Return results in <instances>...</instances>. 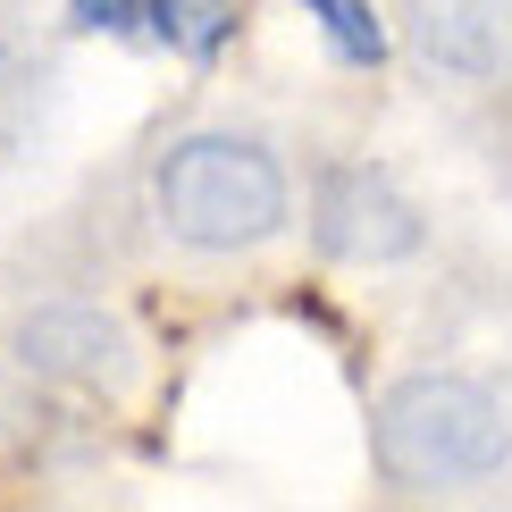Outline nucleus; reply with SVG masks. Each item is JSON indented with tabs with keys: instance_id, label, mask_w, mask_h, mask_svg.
<instances>
[{
	"instance_id": "f257e3e1",
	"label": "nucleus",
	"mask_w": 512,
	"mask_h": 512,
	"mask_svg": "<svg viewBox=\"0 0 512 512\" xmlns=\"http://www.w3.org/2000/svg\"><path fill=\"white\" fill-rule=\"evenodd\" d=\"M370 454L387 487H462V479H496L512 437L487 387L420 370L403 387H387V403L370 420Z\"/></svg>"
},
{
	"instance_id": "f03ea898",
	"label": "nucleus",
	"mask_w": 512,
	"mask_h": 512,
	"mask_svg": "<svg viewBox=\"0 0 512 512\" xmlns=\"http://www.w3.org/2000/svg\"><path fill=\"white\" fill-rule=\"evenodd\" d=\"M160 219L194 252H236L286 227V168L244 135H194L160 160Z\"/></svg>"
},
{
	"instance_id": "7ed1b4c3",
	"label": "nucleus",
	"mask_w": 512,
	"mask_h": 512,
	"mask_svg": "<svg viewBox=\"0 0 512 512\" xmlns=\"http://www.w3.org/2000/svg\"><path fill=\"white\" fill-rule=\"evenodd\" d=\"M311 227H319V252H336V261H403V252H420V210L378 168H328Z\"/></svg>"
},
{
	"instance_id": "20e7f679",
	"label": "nucleus",
	"mask_w": 512,
	"mask_h": 512,
	"mask_svg": "<svg viewBox=\"0 0 512 512\" xmlns=\"http://www.w3.org/2000/svg\"><path fill=\"white\" fill-rule=\"evenodd\" d=\"M412 42L454 76H504L512 68V0H403Z\"/></svg>"
},
{
	"instance_id": "39448f33",
	"label": "nucleus",
	"mask_w": 512,
	"mask_h": 512,
	"mask_svg": "<svg viewBox=\"0 0 512 512\" xmlns=\"http://www.w3.org/2000/svg\"><path fill=\"white\" fill-rule=\"evenodd\" d=\"M26 361L34 370H51V378H76V387H110V378L126 370V328L118 319H101V311H34L26 319Z\"/></svg>"
},
{
	"instance_id": "423d86ee",
	"label": "nucleus",
	"mask_w": 512,
	"mask_h": 512,
	"mask_svg": "<svg viewBox=\"0 0 512 512\" xmlns=\"http://www.w3.org/2000/svg\"><path fill=\"white\" fill-rule=\"evenodd\" d=\"M143 17H152V34L177 59H194V68H210V59L227 51V34H236V0H152Z\"/></svg>"
},
{
	"instance_id": "0eeeda50",
	"label": "nucleus",
	"mask_w": 512,
	"mask_h": 512,
	"mask_svg": "<svg viewBox=\"0 0 512 512\" xmlns=\"http://www.w3.org/2000/svg\"><path fill=\"white\" fill-rule=\"evenodd\" d=\"M303 9L319 17V34H328L336 59H353V68H378L387 59V26H378L370 0H303Z\"/></svg>"
},
{
	"instance_id": "6e6552de",
	"label": "nucleus",
	"mask_w": 512,
	"mask_h": 512,
	"mask_svg": "<svg viewBox=\"0 0 512 512\" xmlns=\"http://www.w3.org/2000/svg\"><path fill=\"white\" fill-rule=\"evenodd\" d=\"M143 9H152V0H76V17H84V26H110V34H118V26H135Z\"/></svg>"
}]
</instances>
